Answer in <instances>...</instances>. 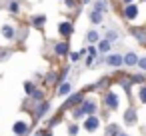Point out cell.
I'll return each instance as SVG.
<instances>
[{
    "label": "cell",
    "mask_w": 146,
    "mask_h": 136,
    "mask_svg": "<svg viewBox=\"0 0 146 136\" xmlns=\"http://www.w3.org/2000/svg\"><path fill=\"white\" fill-rule=\"evenodd\" d=\"M124 2H128V4H130V2H134V0H124Z\"/></svg>",
    "instance_id": "30"
},
{
    "label": "cell",
    "mask_w": 146,
    "mask_h": 136,
    "mask_svg": "<svg viewBox=\"0 0 146 136\" xmlns=\"http://www.w3.org/2000/svg\"><path fill=\"white\" fill-rule=\"evenodd\" d=\"M70 90H72V86H70V84L66 82V84H62V86H60L58 94H60V96H66V94H70Z\"/></svg>",
    "instance_id": "16"
},
{
    "label": "cell",
    "mask_w": 146,
    "mask_h": 136,
    "mask_svg": "<svg viewBox=\"0 0 146 136\" xmlns=\"http://www.w3.org/2000/svg\"><path fill=\"white\" fill-rule=\"evenodd\" d=\"M124 64H126V66H134V64H138V56H136L134 52H128V54L124 56Z\"/></svg>",
    "instance_id": "4"
},
{
    "label": "cell",
    "mask_w": 146,
    "mask_h": 136,
    "mask_svg": "<svg viewBox=\"0 0 146 136\" xmlns=\"http://www.w3.org/2000/svg\"><path fill=\"white\" fill-rule=\"evenodd\" d=\"M116 136H126V134H124V132H118V134H116Z\"/></svg>",
    "instance_id": "29"
},
{
    "label": "cell",
    "mask_w": 146,
    "mask_h": 136,
    "mask_svg": "<svg viewBox=\"0 0 146 136\" xmlns=\"http://www.w3.org/2000/svg\"><path fill=\"white\" fill-rule=\"evenodd\" d=\"M54 50H56V54H60V56H62V54H66V52H68V44H66V42H60V44H56V48H54Z\"/></svg>",
    "instance_id": "11"
},
{
    "label": "cell",
    "mask_w": 146,
    "mask_h": 136,
    "mask_svg": "<svg viewBox=\"0 0 146 136\" xmlns=\"http://www.w3.org/2000/svg\"><path fill=\"white\" fill-rule=\"evenodd\" d=\"M24 88H26V94H32V92H34V84H32V82H26Z\"/></svg>",
    "instance_id": "23"
},
{
    "label": "cell",
    "mask_w": 146,
    "mask_h": 136,
    "mask_svg": "<svg viewBox=\"0 0 146 136\" xmlns=\"http://www.w3.org/2000/svg\"><path fill=\"white\" fill-rule=\"evenodd\" d=\"M2 34L6 38H14V28L12 26H2Z\"/></svg>",
    "instance_id": "15"
},
{
    "label": "cell",
    "mask_w": 146,
    "mask_h": 136,
    "mask_svg": "<svg viewBox=\"0 0 146 136\" xmlns=\"http://www.w3.org/2000/svg\"><path fill=\"white\" fill-rule=\"evenodd\" d=\"M84 2H90V0H84Z\"/></svg>",
    "instance_id": "31"
},
{
    "label": "cell",
    "mask_w": 146,
    "mask_h": 136,
    "mask_svg": "<svg viewBox=\"0 0 146 136\" xmlns=\"http://www.w3.org/2000/svg\"><path fill=\"white\" fill-rule=\"evenodd\" d=\"M84 128L86 130H96L98 128V118H94V116H90V118H86V122H84Z\"/></svg>",
    "instance_id": "3"
},
{
    "label": "cell",
    "mask_w": 146,
    "mask_h": 136,
    "mask_svg": "<svg viewBox=\"0 0 146 136\" xmlns=\"http://www.w3.org/2000/svg\"><path fill=\"white\" fill-rule=\"evenodd\" d=\"M124 120H126V124H134V122H136V112H134V108H128V110H126Z\"/></svg>",
    "instance_id": "5"
},
{
    "label": "cell",
    "mask_w": 146,
    "mask_h": 136,
    "mask_svg": "<svg viewBox=\"0 0 146 136\" xmlns=\"http://www.w3.org/2000/svg\"><path fill=\"white\" fill-rule=\"evenodd\" d=\"M44 22H46V16H34V18H32V24H34L36 28H40Z\"/></svg>",
    "instance_id": "14"
},
{
    "label": "cell",
    "mask_w": 146,
    "mask_h": 136,
    "mask_svg": "<svg viewBox=\"0 0 146 136\" xmlns=\"http://www.w3.org/2000/svg\"><path fill=\"white\" fill-rule=\"evenodd\" d=\"M106 8H108L106 0H96V2H94V10H98V12H106Z\"/></svg>",
    "instance_id": "9"
},
{
    "label": "cell",
    "mask_w": 146,
    "mask_h": 136,
    "mask_svg": "<svg viewBox=\"0 0 146 136\" xmlns=\"http://www.w3.org/2000/svg\"><path fill=\"white\" fill-rule=\"evenodd\" d=\"M106 62H108L110 66H122V64H124V56H120V54H110Z\"/></svg>",
    "instance_id": "2"
},
{
    "label": "cell",
    "mask_w": 146,
    "mask_h": 136,
    "mask_svg": "<svg viewBox=\"0 0 146 136\" xmlns=\"http://www.w3.org/2000/svg\"><path fill=\"white\" fill-rule=\"evenodd\" d=\"M58 30H60L62 36H68V34H72V24H70V22H62Z\"/></svg>",
    "instance_id": "6"
},
{
    "label": "cell",
    "mask_w": 146,
    "mask_h": 136,
    "mask_svg": "<svg viewBox=\"0 0 146 136\" xmlns=\"http://www.w3.org/2000/svg\"><path fill=\"white\" fill-rule=\"evenodd\" d=\"M124 16H126V18H128V20H134V18H136V16H138V6H136V4H132V2H130V4H128V6H126V8H124Z\"/></svg>",
    "instance_id": "1"
},
{
    "label": "cell",
    "mask_w": 146,
    "mask_h": 136,
    "mask_svg": "<svg viewBox=\"0 0 146 136\" xmlns=\"http://www.w3.org/2000/svg\"><path fill=\"white\" fill-rule=\"evenodd\" d=\"M80 100H82V94H74V96L68 100V104H66V106H72V104H76V102H80Z\"/></svg>",
    "instance_id": "19"
},
{
    "label": "cell",
    "mask_w": 146,
    "mask_h": 136,
    "mask_svg": "<svg viewBox=\"0 0 146 136\" xmlns=\"http://www.w3.org/2000/svg\"><path fill=\"white\" fill-rule=\"evenodd\" d=\"M140 100H142V102H146V86L140 90Z\"/></svg>",
    "instance_id": "26"
},
{
    "label": "cell",
    "mask_w": 146,
    "mask_h": 136,
    "mask_svg": "<svg viewBox=\"0 0 146 136\" xmlns=\"http://www.w3.org/2000/svg\"><path fill=\"white\" fill-rule=\"evenodd\" d=\"M116 134H118V128L116 126H110L108 128V136H116Z\"/></svg>",
    "instance_id": "24"
},
{
    "label": "cell",
    "mask_w": 146,
    "mask_h": 136,
    "mask_svg": "<svg viewBox=\"0 0 146 136\" xmlns=\"http://www.w3.org/2000/svg\"><path fill=\"white\" fill-rule=\"evenodd\" d=\"M76 132H78V128H76V126H70V134H72V136H74V134H76Z\"/></svg>",
    "instance_id": "28"
},
{
    "label": "cell",
    "mask_w": 146,
    "mask_h": 136,
    "mask_svg": "<svg viewBox=\"0 0 146 136\" xmlns=\"http://www.w3.org/2000/svg\"><path fill=\"white\" fill-rule=\"evenodd\" d=\"M138 66H140L142 70H146V58H138Z\"/></svg>",
    "instance_id": "25"
},
{
    "label": "cell",
    "mask_w": 146,
    "mask_h": 136,
    "mask_svg": "<svg viewBox=\"0 0 146 136\" xmlns=\"http://www.w3.org/2000/svg\"><path fill=\"white\" fill-rule=\"evenodd\" d=\"M82 52H84V50H82ZM82 52H72V54H70V60H72V62H78V60H80V54H82Z\"/></svg>",
    "instance_id": "22"
},
{
    "label": "cell",
    "mask_w": 146,
    "mask_h": 136,
    "mask_svg": "<svg viewBox=\"0 0 146 136\" xmlns=\"http://www.w3.org/2000/svg\"><path fill=\"white\" fill-rule=\"evenodd\" d=\"M32 96H34V98H42V92H36V90H34V92H32Z\"/></svg>",
    "instance_id": "27"
},
{
    "label": "cell",
    "mask_w": 146,
    "mask_h": 136,
    "mask_svg": "<svg viewBox=\"0 0 146 136\" xmlns=\"http://www.w3.org/2000/svg\"><path fill=\"white\" fill-rule=\"evenodd\" d=\"M86 40L92 44V42H98V32H94V30H90L88 34H86Z\"/></svg>",
    "instance_id": "17"
},
{
    "label": "cell",
    "mask_w": 146,
    "mask_h": 136,
    "mask_svg": "<svg viewBox=\"0 0 146 136\" xmlns=\"http://www.w3.org/2000/svg\"><path fill=\"white\" fill-rule=\"evenodd\" d=\"M46 110H48V104H46V102H42V104H40V108L36 110V114H38V116H42Z\"/></svg>",
    "instance_id": "21"
},
{
    "label": "cell",
    "mask_w": 146,
    "mask_h": 136,
    "mask_svg": "<svg viewBox=\"0 0 146 136\" xmlns=\"http://www.w3.org/2000/svg\"><path fill=\"white\" fill-rule=\"evenodd\" d=\"M48 136H50V134H48Z\"/></svg>",
    "instance_id": "32"
},
{
    "label": "cell",
    "mask_w": 146,
    "mask_h": 136,
    "mask_svg": "<svg viewBox=\"0 0 146 136\" xmlns=\"http://www.w3.org/2000/svg\"><path fill=\"white\" fill-rule=\"evenodd\" d=\"M106 104H108L110 108H116V106H118V96H116L114 92H110V94L106 96Z\"/></svg>",
    "instance_id": "7"
},
{
    "label": "cell",
    "mask_w": 146,
    "mask_h": 136,
    "mask_svg": "<svg viewBox=\"0 0 146 136\" xmlns=\"http://www.w3.org/2000/svg\"><path fill=\"white\" fill-rule=\"evenodd\" d=\"M26 130H28V126H26L24 122H16V124H14V132H16V134H24Z\"/></svg>",
    "instance_id": "12"
},
{
    "label": "cell",
    "mask_w": 146,
    "mask_h": 136,
    "mask_svg": "<svg viewBox=\"0 0 146 136\" xmlns=\"http://www.w3.org/2000/svg\"><path fill=\"white\" fill-rule=\"evenodd\" d=\"M110 44H112L110 40H100V44H98V50H100V52H108V50H110Z\"/></svg>",
    "instance_id": "13"
},
{
    "label": "cell",
    "mask_w": 146,
    "mask_h": 136,
    "mask_svg": "<svg viewBox=\"0 0 146 136\" xmlns=\"http://www.w3.org/2000/svg\"><path fill=\"white\" fill-rule=\"evenodd\" d=\"M94 110H96V104L94 102H84L82 104V112L84 114H94Z\"/></svg>",
    "instance_id": "8"
},
{
    "label": "cell",
    "mask_w": 146,
    "mask_h": 136,
    "mask_svg": "<svg viewBox=\"0 0 146 136\" xmlns=\"http://www.w3.org/2000/svg\"><path fill=\"white\" fill-rule=\"evenodd\" d=\"M132 34H134L142 44H146V34H144V32H140V30H134V28H132Z\"/></svg>",
    "instance_id": "18"
},
{
    "label": "cell",
    "mask_w": 146,
    "mask_h": 136,
    "mask_svg": "<svg viewBox=\"0 0 146 136\" xmlns=\"http://www.w3.org/2000/svg\"><path fill=\"white\" fill-rule=\"evenodd\" d=\"M18 8H20V6H18V2H10V4H8V12H12V14H16V12H18Z\"/></svg>",
    "instance_id": "20"
},
{
    "label": "cell",
    "mask_w": 146,
    "mask_h": 136,
    "mask_svg": "<svg viewBox=\"0 0 146 136\" xmlns=\"http://www.w3.org/2000/svg\"><path fill=\"white\" fill-rule=\"evenodd\" d=\"M90 20H92L94 24H100V22H102V12H98V10H92V12H90Z\"/></svg>",
    "instance_id": "10"
}]
</instances>
